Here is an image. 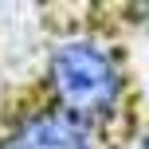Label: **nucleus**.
Here are the masks:
<instances>
[{
    "instance_id": "2",
    "label": "nucleus",
    "mask_w": 149,
    "mask_h": 149,
    "mask_svg": "<svg viewBox=\"0 0 149 149\" xmlns=\"http://www.w3.org/2000/svg\"><path fill=\"white\" fill-rule=\"evenodd\" d=\"M0 149H122L55 110L31 82L0 94Z\"/></svg>"
},
{
    "instance_id": "1",
    "label": "nucleus",
    "mask_w": 149,
    "mask_h": 149,
    "mask_svg": "<svg viewBox=\"0 0 149 149\" xmlns=\"http://www.w3.org/2000/svg\"><path fill=\"white\" fill-rule=\"evenodd\" d=\"M71 12L67 20H51L39 74L28 82L67 118L82 122L110 145H126L145 122V102L122 39V20L82 16V8Z\"/></svg>"
},
{
    "instance_id": "3",
    "label": "nucleus",
    "mask_w": 149,
    "mask_h": 149,
    "mask_svg": "<svg viewBox=\"0 0 149 149\" xmlns=\"http://www.w3.org/2000/svg\"><path fill=\"white\" fill-rule=\"evenodd\" d=\"M122 149H149V118H145L141 126L134 130V137H130V141L122 145Z\"/></svg>"
}]
</instances>
